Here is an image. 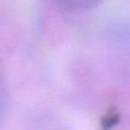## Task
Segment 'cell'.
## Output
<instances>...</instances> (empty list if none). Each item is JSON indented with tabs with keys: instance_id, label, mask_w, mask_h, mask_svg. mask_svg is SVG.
I'll list each match as a JSON object with an SVG mask.
<instances>
[{
	"instance_id": "cell-1",
	"label": "cell",
	"mask_w": 130,
	"mask_h": 130,
	"mask_svg": "<svg viewBox=\"0 0 130 130\" xmlns=\"http://www.w3.org/2000/svg\"><path fill=\"white\" fill-rule=\"evenodd\" d=\"M102 0H56L57 5L70 14H81L98 6Z\"/></svg>"
}]
</instances>
